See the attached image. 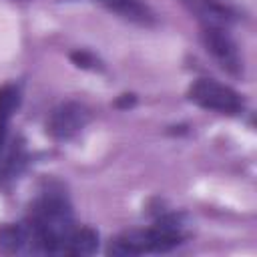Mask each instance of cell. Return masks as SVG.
<instances>
[{"instance_id":"obj_8","label":"cell","mask_w":257,"mask_h":257,"mask_svg":"<svg viewBox=\"0 0 257 257\" xmlns=\"http://www.w3.org/2000/svg\"><path fill=\"white\" fill-rule=\"evenodd\" d=\"M18 102H20V92L16 86L6 84L0 88V159L4 153V145H6L8 122L14 114V110L18 108Z\"/></svg>"},{"instance_id":"obj_6","label":"cell","mask_w":257,"mask_h":257,"mask_svg":"<svg viewBox=\"0 0 257 257\" xmlns=\"http://www.w3.org/2000/svg\"><path fill=\"white\" fill-rule=\"evenodd\" d=\"M100 6H104L108 12L120 16L122 20H128L133 24L151 26L155 22V12L145 0H96Z\"/></svg>"},{"instance_id":"obj_1","label":"cell","mask_w":257,"mask_h":257,"mask_svg":"<svg viewBox=\"0 0 257 257\" xmlns=\"http://www.w3.org/2000/svg\"><path fill=\"white\" fill-rule=\"evenodd\" d=\"M183 227L175 219H161L153 227L135 229L118 235L108 251L114 255H143V253H163L177 247L183 241Z\"/></svg>"},{"instance_id":"obj_7","label":"cell","mask_w":257,"mask_h":257,"mask_svg":"<svg viewBox=\"0 0 257 257\" xmlns=\"http://www.w3.org/2000/svg\"><path fill=\"white\" fill-rule=\"evenodd\" d=\"M0 251L2 253H32V239L26 223L0 227Z\"/></svg>"},{"instance_id":"obj_4","label":"cell","mask_w":257,"mask_h":257,"mask_svg":"<svg viewBox=\"0 0 257 257\" xmlns=\"http://www.w3.org/2000/svg\"><path fill=\"white\" fill-rule=\"evenodd\" d=\"M88 122V110L80 102H64L56 106L46 122L48 133L56 141H68L78 135Z\"/></svg>"},{"instance_id":"obj_3","label":"cell","mask_w":257,"mask_h":257,"mask_svg":"<svg viewBox=\"0 0 257 257\" xmlns=\"http://www.w3.org/2000/svg\"><path fill=\"white\" fill-rule=\"evenodd\" d=\"M201 38H203L205 50L213 56V60L223 70H227L229 74H239L243 70L241 54L237 50L235 40L227 32V28H221V26H203Z\"/></svg>"},{"instance_id":"obj_5","label":"cell","mask_w":257,"mask_h":257,"mask_svg":"<svg viewBox=\"0 0 257 257\" xmlns=\"http://www.w3.org/2000/svg\"><path fill=\"white\" fill-rule=\"evenodd\" d=\"M181 4L201 22V26L227 28L235 18V10L223 0H181Z\"/></svg>"},{"instance_id":"obj_2","label":"cell","mask_w":257,"mask_h":257,"mask_svg":"<svg viewBox=\"0 0 257 257\" xmlns=\"http://www.w3.org/2000/svg\"><path fill=\"white\" fill-rule=\"evenodd\" d=\"M189 100L201 108H207L219 114H239L245 108V100L235 88L223 82H217L213 78L195 80L189 88Z\"/></svg>"}]
</instances>
